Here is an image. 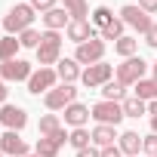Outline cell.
<instances>
[{"label":"cell","mask_w":157,"mask_h":157,"mask_svg":"<svg viewBox=\"0 0 157 157\" xmlns=\"http://www.w3.org/2000/svg\"><path fill=\"white\" fill-rule=\"evenodd\" d=\"M31 22H34V6L31 3H19V6H13L10 13H6V19H3V28H6V34H22V31H28L31 28Z\"/></svg>","instance_id":"1"},{"label":"cell","mask_w":157,"mask_h":157,"mask_svg":"<svg viewBox=\"0 0 157 157\" xmlns=\"http://www.w3.org/2000/svg\"><path fill=\"white\" fill-rule=\"evenodd\" d=\"M59 52H62V37H59V31H43L40 46H37V62H40V68L59 65Z\"/></svg>","instance_id":"2"},{"label":"cell","mask_w":157,"mask_h":157,"mask_svg":"<svg viewBox=\"0 0 157 157\" xmlns=\"http://www.w3.org/2000/svg\"><path fill=\"white\" fill-rule=\"evenodd\" d=\"M145 71H148V62L142 56H132V59H123V65H117V80L126 83V86H136L139 80H145Z\"/></svg>","instance_id":"3"},{"label":"cell","mask_w":157,"mask_h":157,"mask_svg":"<svg viewBox=\"0 0 157 157\" xmlns=\"http://www.w3.org/2000/svg\"><path fill=\"white\" fill-rule=\"evenodd\" d=\"M90 114H93V120L102 123V126H117V123L126 117V114H123V105H120V102H108V99H102L99 105H93Z\"/></svg>","instance_id":"4"},{"label":"cell","mask_w":157,"mask_h":157,"mask_svg":"<svg viewBox=\"0 0 157 157\" xmlns=\"http://www.w3.org/2000/svg\"><path fill=\"white\" fill-rule=\"evenodd\" d=\"M74 99H77V90L71 86V83H62V86H52L49 93H46V108L49 111H62V108H68V105H74Z\"/></svg>","instance_id":"5"},{"label":"cell","mask_w":157,"mask_h":157,"mask_svg":"<svg viewBox=\"0 0 157 157\" xmlns=\"http://www.w3.org/2000/svg\"><path fill=\"white\" fill-rule=\"evenodd\" d=\"M102 56H105V40H99V37L80 43V46H77V52H74V59L80 62V65H86V68H90V65H99Z\"/></svg>","instance_id":"6"},{"label":"cell","mask_w":157,"mask_h":157,"mask_svg":"<svg viewBox=\"0 0 157 157\" xmlns=\"http://www.w3.org/2000/svg\"><path fill=\"white\" fill-rule=\"evenodd\" d=\"M111 77H114V68H111V65H105V62H99V65H90V68L80 74V80H83V86L96 90V86H105Z\"/></svg>","instance_id":"7"},{"label":"cell","mask_w":157,"mask_h":157,"mask_svg":"<svg viewBox=\"0 0 157 157\" xmlns=\"http://www.w3.org/2000/svg\"><path fill=\"white\" fill-rule=\"evenodd\" d=\"M120 16H123V25H129V28H136L139 34H148L151 31V16L145 13V10H139V6H132V3H126L123 10H120Z\"/></svg>","instance_id":"8"},{"label":"cell","mask_w":157,"mask_h":157,"mask_svg":"<svg viewBox=\"0 0 157 157\" xmlns=\"http://www.w3.org/2000/svg\"><path fill=\"white\" fill-rule=\"evenodd\" d=\"M56 80H59V74H56L52 68H40V71L31 74V80H28V93H31V96L49 93V90L56 86Z\"/></svg>","instance_id":"9"},{"label":"cell","mask_w":157,"mask_h":157,"mask_svg":"<svg viewBox=\"0 0 157 157\" xmlns=\"http://www.w3.org/2000/svg\"><path fill=\"white\" fill-rule=\"evenodd\" d=\"M0 123H3L6 129H13V132H19L28 123V111L19 108V105H3V108H0Z\"/></svg>","instance_id":"10"},{"label":"cell","mask_w":157,"mask_h":157,"mask_svg":"<svg viewBox=\"0 0 157 157\" xmlns=\"http://www.w3.org/2000/svg\"><path fill=\"white\" fill-rule=\"evenodd\" d=\"M31 65L25 62V59H13V62H3L0 65V77H3V80H31Z\"/></svg>","instance_id":"11"},{"label":"cell","mask_w":157,"mask_h":157,"mask_svg":"<svg viewBox=\"0 0 157 157\" xmlns=\"http://www.w3.org/2000/svg\"><path fill=\"white\" fill-rule=\"evenodd\" d=\"M0 151H3L6 157H25V154H28V142H25L19 132L6 129L3 136H0Z\"/></svg>","instance_id":"12"},{"label":"cell","mask_w":157,"mask_h":157,"mask_svg":"<svg viewBox=\"0 0 157 157\" xmlns=\"http://www.w3.org/2000/svg\"><path fill=\"white\" fill-rule=\"evenodd\" d=\"M65 31H68V40H74L77 46H80V43H86V40H93V37H96V28H93L90 22H71V25H68Z\"/></svg>","instance_id":"13"},{"label":"cell","mask_w":157,"mask_h":157,"mask_svg":"<svg viewBox=\"0 0 157 157\" xmlns=\"http://www.w3.org/2000/svg\"><path fill=\"white\" fill-rule=\"evenodd\" d=\"M56 74H59V80H62V83H74L83 71H80V62H77V59H59Z\"/></svg>","instance_id":"14"},{"label":"cell","mask_w":157,"mask_h":157,"mask_svg":"<svg viewBox=\"0 0 157 157\" xmlns=\"http://www.w3.org/2000/svg\"><path fill=\"white\" fill-rule=\"evenodd\" d=\"M43 25H46V31H62L71 25V16L65 13V6H56V10L43 13Z\"/></svg>","instance_id":"15"},{"label":"cell","mask_w":157,"mask_h":157,"mask_svg":"<svg viewBox=\"0 0 157 157\" xmlns=\"http://www.w3.org/2000/svg\"><path fill=\"white\" fill-rule=\"evenodd\" d=\"M90 117H93V114H90V108H86V105H80V102H74V105H68V108H65V123H71L74 129H77V126H83Z\"/></svg>","instance_id":"16"},{"label":"cell","mask_w":157,"mask_h":157,"mask_svg":"<svg viewBox=\"0 0 157 157\" xmlns=\"http://www.w3.org/2000/svg\"><path fill=\"white\" fill-rule=\"evenodd\" d=\"M142 142H145V139H142L139 132H132V129H129V132H123V136H120L117 148H120L126 157H136V154H139V148H142Z\"/></svg>","instance_id":"17"},{"label":"cell","mask_w":157,"mask_h":157,"mask_svg":"<svg viewBox=\"0 0 157 157\" xmlns=\"http://www.w3.org/2000/svg\"><path fill=\"white\" fill-rule=\"evenodd\" d=\"M65 13L71 16V22H86L90 16V6H86V0H65Z\"/></svg>","instance_id":"18"},{"label":"cell","mask_w":157,"mask_h":157,"mask_svg":"<svg viewBox=\"0 0 157 157\" xmlns=\"http://www.w3.org/2000/svg\"><path fill=\"white\" fill-rule=\"evenodd\" d=\"M19 37H13V34H6L3 40H0V65H3V62H13L16 59V52H19Z\"/></svg>","instance_id":"19"},{"label":"cell","mask_w":157,"mask_h":157,"mask_svg":"<svg viewBox=\"0 0 157 157\" xmlns=\"http://www.w3.org/2000/svg\"><path fill=\"white\" fill-rule=\"evenodd\" d=\"M102 96H105L108 102H123V99H126V83H120V80H108V83L102 86Z\"/></svg>","instance_id":"20"},{"label":"cell","mask_w":157,"mask_h":157,"mask_svg":"<svg viewBox=\"0 0 157 157\" xmlns=\"http://www.w3.org/2000/svg\"><path fill=\"white\" fill-rule=\"evenodd\" d=\"M114 139H117V136H114V126H102V123H99V126L93 129V142H96V148H111Z\"/></svg>","instance_id":"21"},{"label":"cell","mask_w":157,"mask_h":157,"mask_svg":"<svg viewBox=\"0 0 157 157\" xmlns=\"http://www.w3.org/2000/svg\"><path fill=\"white\" fill-rule=\"evenodd\" d=\"M136 99L154 102V99H157V80H139V83H136Z\"/></svg>","instance_id":"22"},{"label":"cell","mask_w":157,"mask_h":157,"mask_svg":"<svg viewBox=\"0 0 157 157\" xmlns=\"http://www.w3.org/2000/svg\"><path fill=\"white\" fill-rule=\"evenodd\" d=\"M59 148H62V145H59L56 139H49V136H40V139H37V154H40V157H59Z\"/></svg>","instance_id":"23"},{"label":"cell","mask_w":157,"mask_h":157,"mask_svg":"<svg viewBox=\"0 0 157 157\" xmlns=\"http://www.w3.org/2000/svg\"><path fill=\"white\" fill-rule=\"evenodd\" d=\"M120 105H123V114H126V117H136V120L148 111V105H145L142 99H123Z\"/></svg>","instance_id":"24"},{"label":"cell","mask_w":157,"mask_h":157,"mask_svg":"<svg viewBox=\"0 0 157 157\" xmlns=\"http://www.w3.org/2000/svg\"><path fill=\"white\" fill-rule=\"evenodd\" d=\"M68 142H71L77 151H83V148H90V142H93V132H86L83 126H77V129L68 136Z\"/></svg>","instance_id":"25"},{"label":"cell","mask_w":157,"mask_h":157,"mask_svg":"<svg viewBox=\"0 0 157 157\" xmlns=\"http://www.w3.org/2000/svg\"><path fill=\"white\" fill-rule=\"evenodd\" d=\"M114 49H117L123 59H132V56H136V49H139V40H136V37H120V40L114 43Z\"/></svg>","instance_id":"26"},{"label":"cell","mask_w":157,"mask_h":157,"mask_svg":"<svg viewBox=\"0 0 157 157\" xmlns=\"http://www.w3.org/2000/svg\"><path fill=\"white\" fill-rule=\"evenodd\" d=\"M59 129H62V123H59L56 114H43L40 117V136H56Z\"/></svg>","instance_id":"27"},{"label":"cell","mask_w":157,"mask_h":157,"mask_svg":"<svg viewBox=\"0 0 157 157\" xmlns=\"http://www.w3.org/2000/svg\"><path fill=\"white\" fill-rule=\"evenodd\" d=\"M114 22V13L108 10V6H99V10H93V25L96 28H108Z\"/></svg>","instance_id":"28"},{"label":"cell","mask_w":157,"mask_h":157,"mask_svg":"<svg viewBox=\"0 0 157 157\" xmlns=\"http://www.w3.org/2000/svg\"><path fill=\"white\" fill-rule=\"evenodd\" d=\"M120 37H123V19H114L108 28H102V40H114L117 43Z\"/></svg>","instance_id":"29"},{"label":"cell","mask_w":157,"mask_h":157,"mask_svg":"<svg viewBox=\"0 0 157 157\" xmlns=\"http://www.w3.org/2000/svg\"><path fill=\"white\" fill-rule=\"evenodd\" d=\"M40 37H43V34H37L34 28H28V31H22V34H19V43H22V46H28V49H37V46H40Z\"/></svg>","instance_id":"30"},{"label":"cell","mask_w":157,"mask_h":157,"mask_svg":"<svg viewBox=\"0 0 157 157\" xmlns=\"http://www.w3.org/2000/svg\"><path fill=\"white\" fill-rule=\"evenodd\" d=\"M142 148L148 151V157H157V132H151V136H145V142H142Z\"/></svg>","instance_id":"31"},{"label":"cell","mask_w":157,"mask_h":157,"mask_svg":"<svg viewBox=\"0 0 157 157\" xmlns=\"http://www.w3.org/2000/svg\"><path fill=\"white\" fill-rule=\"evenodd\" d=\"M31 6H34V13H49V10H56V0H31Z\"/></svg>","instance_id":"32"},{"label":"cell","mask_w":157,"mask_h":157,"mask_svg":"<svg viewBox=\"0 0 157 157\" xmlns=\"http://www.w3.org/2000/svg\"><path fill=\"white\" fill-rule=\"evenodd\" d=\"M145 43H148V46H154V49H157V22H154V25H151V31H148V34H145Z\"/></svg>","instance_id":"33"},{"label":"cell","mask_w":157,"mask_h":157,"mask_svg":"<svg viewBox=\"0 0 157 157\" xmlns=\"http://www.w3.org/2000/svg\"><path fill=\"white\" fill-rule=\"evenodd\" d=\"M139 10H145L148 16H151V13H157V0H139Z\"/></svg>","instance_id":"34"},{"label":"cell","mask_w":157,"mask_h":157,"mask_svg":"<svg viewBox=\"0 0 157 157\" xmlns=\"http://www.w3.org/2000/svg\"><path fill=\"white\" fill-rule=\"evenodd\" d=\"M77 157H102V148H83L77 151Z\"/></svg>","instance_id":"35"},{"label":"cell","mask_w":157,"mask_h":157,"mask_svg":"<svg viewBox=\"0 0 157 157\" xmlns=\"http://www.w3.org/2000/svg\"><path fill=\"white\" fill-rule=\"evenodd\" d=\"M102 157H123V151L117 145H111V148H102Z\"/></svg>","instance_id":"36"},{"label":"cell","mask_w":157,"mask_h":157,"mask_svg":"<svg viewBox=\"0 0 157 157\" xmlns=\"http://www.w3.org/2000/svg\"><path fill=\"white\" fill-rule=\"evenodd\" d=\"M0 102H6V80L0 77Z\"/></svg>","instance_id":"37"},{"label":"cell","mask_w":157,"mask_h":157,"mask_svg":"<svg viewBox=\"0 0 157 157\" xmlns=\"http://www.w3.org/2000/svg\"><path fill=\"white\" fill-rule=\"evenodd\" d=\"M148 114H151V117L157 114V99H154V102H148Z\"/></svg>","instance_id":"38"},{"label":"cell","mask_w":157,"mask_h":157,"mask_svg":"<svg viewBox=\"0 0 157 157\" xmlns=\"http://www.w3.org/2000/svg\"><path fill=\"white\" fill-rule=\"evenodd\" d=\"M151 129H154V132H157V114H154V117H151Z\"/></svg>","instance_id":"39"},{"label":"cell","mask_w":157,"mask_h":157,"mask_svg":"<svg viewBox=\"0 0 157 157\" xmlns=\"http://www.w3.org/2000/svg\"><path fill=\"white\" fill-rule=\"evenodd\" d=\"M154 80H157V62H154Z\"/></svg>","instance_id":"40"},{"label":"cell","mask_w":157,"mask_h":157,"mask_svg":"<svg viewBox=\"0 0 157 157\" xmlns=\"http://www.w3.org/2000/svg\"><path fill=\"white\" fill-rule=\"evenodd\" d=\"M25 157H40V154H25Z\"/></svg>","instance_id":"41"},{"label":"cell","mask_w":157,"mask_h":157,"mask_svg":"<svg viewBox=\"0 0 157 157\" xmlns=\"http://www.w3.org/2000/svg\"><path fill=\"white\" fill-rule=\"evenodd\" d=\"M0 157H6V154H3V151H0Z\"/></svg>","instance_id":"42"}]
</instances>
